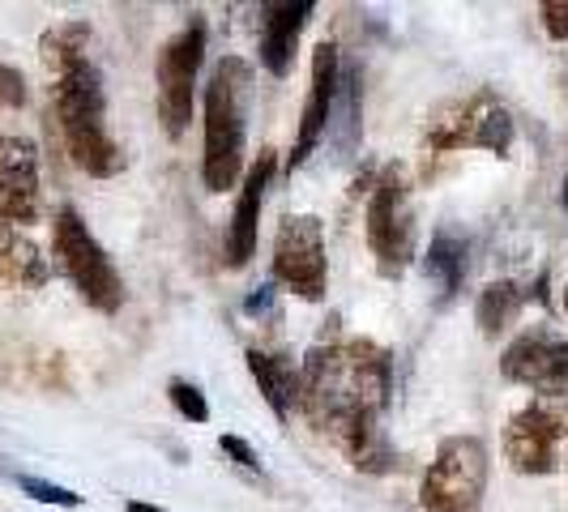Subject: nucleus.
Instances as JSON below:
<instances>
[{
    "instance_id": "f257e3e1",
    "label": "nucleus",
    "mask_w": 568,
    "mask_h": 512,
    "mask_svg": "<svg viewBox=\"0 0 568 512\" xmlns=\"http://www.w3.org/2000/svg\"><path fill=\"white\" fill-rule=\"evenodd\" d=\"M394 406V355L372 338H329L300 363V414L355 470L385 474L394 444L385 414Z\"/></svg>"
},
{
    "instance_id": "f03ea898",
    "label": "nucleus",
    "mask_w": 568,
    "mask_h": 512,
    "mask_svg": "<svg viewBox=\"0 0 568 512\" xmlns=\"http://www.w3.org/2000/svg\"><path fill=\"white\" fill-rule=\"evenodd\" d=\"M94 30L90 22H60L43 30L39 57L52 73V120L69 163L94 180H112L124 171V150L108 129V90L90 57Z\"/></svg>"
},
{
    "instance_id": "7ed1b4c3",
    "label": "nucleus",
    "mask_w": 568,
    "mask_h": 512,
    "mask_svg": "<svg viewBox=\"0 0 568 512\" xmlns=\"http://www.w3.org/2000/svg\"><path fill=\"white\" fill-rule=\"evenodd\" d=\"M248 99H253V64L240 57H223L205 82V94H201V115H205L201 180L210 193H227L244 180Z\"/></svg>"
},
{
    "instance_id": "20e7f679",
    "label": "nucleus",
    "mask_w": 568,
    "mask_h": 512,
    "mask_svg": "<svg viewBox=\"0 0 568 512\" xmlns=\"http://www.w3.org/2000/svg\"><path fill=\"white\" fill-rule=\"evenodd\" d=\"M52 256H57L60 274L82 295V304H90L94 313L115 316L124 308V278L73 205H60L52 218Z\"/></svg>"
},
{
    "instance_id": "39448f33",
    "label": "nucleus",
    "mask_w": 568,
    "mask_h": 512,
    "mask_svg": "<svg viewBox=\"0 0 568 512\" xmlns=\"http://www.w3.org/2000/svg\"><path fill=\"white\" fill-rule=\"evenodd\" d=\"M205 48H210V22L201 13H193L154 57V107H159V120H163L171 142H180L184 129L193 124Z\"/></svg>"
},
{
    "instance_id": "423d86ee",
    "label": "nucleus",
    "mask_w": 568,
    "mask_h": 512,
    "mask_svg": "<svg viewBox=\"0 0 568 512\" xmlns=\"http://www.w3.org/2000/svg\"><path fill=\"white\" fill-rule=\"evenodd\" d=\"M513 115L509 107L491 94V90H475L466 99L445 103L440 112L427 115L424 150L427 154H457V150H487L496 158H509L513 150Z\"/></svg>"
},
{
    "instance_id": "0eeeda50",
    "label": "nucleus",
    "mask_w": 568,
    "mask_h": 512,
    "mask_svg": "<svg viewBox=\"0 0 568 512\" xmlns=\"http://www.w3.org/2000/svg\"><path fill=\"white\" fill-rule=\"evenodd\" d=\"M364 235L376 256V269L385 278H402L415 260V205H410V180L402 167H385L376 175L368 193V214H364Z\"/></svg>"
},
{
    "instance_id": "6e6552de",
    "label": "nucleus",
    "mask_w": 568,
    "mask_h": 512,
    "mask_svg": "<svg viewBox=\"0 0 568 512\" xmlns=\"http://www.w3.org/2000/svg\"><path fill=\"white\" fill-rule=\"evenodd\" d=\"M491 474V457L479 436H449L432 457L419 483V504L427 512H479Z\"/></svg>"
},
{
    "instance_id": "1a4fd4ad",
    "label": "nucleus",
    "mask_w": 568,
    "mask_h": 512,
    "mask_svg": "<svg viewBox=\"0 0 568 512\" xmlns=\"http://www.w3.org/2000/svg\"><path fill=\"white\" fill-rule=\"evenodd\" d=\"M274 286H286L295 299L321 304L329 286V256H325V223L316 214H286L274 231L270 256Z\"/></svg>"
},
{
    "instance_id": "9d476101",
    "label": "nucleus",
    "mask_w": 568,
    "mask_h": 512,
    "mask_svg": "<svg viewBox=\"0 0 568 512\" xmlns=\"http://www.w3.org/2000/svg\"><path fill=\"white\" fill-rule=\"evenodd\" d=\"M568 440V414L551 401H526L505 423V461L517 474H556Z\"/></svg>"
},
{
    "instance_id": "9b49d317",
    "label": "nucleus",
    "mask_w": 568,
    "mask_h": 512,
    "mask_svg": "<svg viewBox=\"0 0 568 512\" xmlns=\"http://www.w3.org/2000/svg\"><path fill=\"white\" fill-rule=\"evenodd\" d=\"M500 376L539 398H568V338L547 325L517 334L500 355Z\"/></svg>"
},
{
    "instance_id": "f8f14e48",
    "label": "nucleus",
    "mask_w": 568,
    "mask_h": 512,
    "mask_svg": "<svg viewBox=\"0 0 568 512\" xmlns=\"http://www.w3.org/2000/svg\"><path fill=\"white\" fill-rule=\"evenodd\" d=\"M338 82H342V57L338 43L325 39L316 43L313 52V85H308V103H304V115H300V129H295V142H291V154H286V167H304L313 158V150L321 145L325 129L334 124V103H338Z\"/></svg>"
},
{
    "instance_id": "ddd939ff",
    "label": "nucleus",
    "mask_w": 568,
    "mask_h": 512,
    "mask_svg": "<svg viewBox=\"0 0 568 512\" xmlns=\"http://www.w3.org/2000/svg\"><path fill=\"white\" fill-rule=\"evenodd\" d=\"M278 171V154L274 150H261L253 163L244 167L240 180V201H235V214L227 218V235H223V260L231 269H244L256 256V235H261V205H265V188Z\"/></svg>"
},
{
    "instance_id": "4468645a",
    "label": "nucleus",
    "mask_w": 568,
    "mask_h": 512,
    "mask_svg": "<svg viewBox=\"0 0 568 512\" xmlns=\"http://www.w3.org/2000/svg\"><path fill=\"white\" fill-rule=\"evenodd\" d=\"M39 218V154L22 137L0 133V223L30 227Z\"/></svg>"
},
{
    "instance_id": "2eb2a0df",
    "label": "nucleus",
    "mask_w": 568,
    "mask_h": 512,
    "mask_svg": "<svg viewBox=\"0 0 568 512\" xmlns=\"http://www.w3.org/2000/svg\"><path fill=\"white\" fill-rule=\"evenodd\" d=\"M313 0H270L261 4V64L270 78L283 82L295 64V48H300V34L313 18Z\"/></svg>"
},
{
    "instance_id": "dca6fc26",
    "label": "nucleus",
    "mask_w": 568,
    "mask_h": 512,
    "mask_svg": "<svg viewBox=\"0 0 568 512\" xmlns=\"http://www.w3.org/2000/svg\"><path fill=\"white\" fill-rule=\"evenodd\" d=\"M244 363L253 371L265 406L274 410V419L286 423L300 410V363L286 350H265V346H248L244 350Z\"/></svg>"
},
{
    "instance_id": "f3484780",
    "label": "nucleus",
    "mask_w": 568,
    "mask_h": 512,
    "mask_svg": "<svg viewBox=\"0 0 568 512\" xmlns=\"http://www.w3.org/2000/svg\"><path fill=\"white\" fill-rule=\"evenodd\" d=\"M43 283H48V260H43V253L22 235V227L0 223V286L30 290V286H43Z\"/></svg>"
},
{
    "instance_id": "a211bd4d",
    "label": "nucleus",
    "mask_w": 568,
    "mask_h": 512,
    "mask_svg": "<svg viewBox=\"0 0 568 512\" xmlns=\"http://www.w3.org/2000/svg\"><path fill=\"white\" fill-rule=\"evenodd\" d=\"M427 278L440 286V299H454L466 274H470V244L457 235V231H436L432 235V248H427Z\"/></svg>"
},
{
    "instance_id": "6ab92c4d",
    "label": "nucleus",
    "mask_w": 568,
    "mask_h": 512,
    "mask_svg": "<svg viewBox=\"0 0 568 512\" xmlns=\"http://www.w3.org/2000/svg\"><path fill=\"white\" fill-rule=\"evenodd\" d=\"M526 299H530V290H521L513 278L487 283L484 290H479V304H475L479 329H484L487 338H500L505 329L517 325V316H521V308H526Z\"/></svg>"
},
{
    "instance_id": "aec40b11",
    "label": "nucleus",
    "mask_w": 568,
    "mask_h": 512,
    "mask_svg": "<svg viewBox=\"0 0 568 512\" xmlns=\"http://www.w3.org/2000/svg\"><path fill=\"white\" fill-rule=\"evenodd\" d=\"M168 401L175 406V414L184 423H210V401H205V393H201L193 380H184V376L168 380Z\"/></svg>"
},
{
    "instance_id": "412c9836",
    "label": "nucleus",
    "mask_w": 568,
    "mask_h": 512,
    "mask_svg": "<svg viewBox=\"0 0 568 512\" xmlns=\"http://www.w3.org/2000/svg\"><path fill=\"white\" fill-rule=\"evenodd\" d=\"M18 487L27 491L30 500H39V504H57V509H82V495H78V491H69V487H60V483H48V479L18 474Z\"/></svg>"
},
{
    "instance_id": "4be33fe9",
    "label": "nucleus",
    "mask_w": 568,
    "mask_h": 512,
    "mask_svg": "<svg viewBox=\"0 0 568 512\" xmlns=\"http://www.w3.org/2000/svg\"><path fill=\"white\" fill-rule=\"evenodd\" d=\"M27 99H30V90H27L22 69L0 57V112H22V107H27Z\"/></svg>"
},
{
    "instance_id": "5701e85b",
    "label": "nucleus",
    "mask_w": 568,
    "mask_h": 512,
    "mask_svg": "<svg viewBox=\"0 0 568 512\" xmlns=\"http://www.w3.org/2000/svg\"><path fill=\"white\" fill-rule=\"evenodd\" d=\"M539 22H542V30H547V39L568 43V0H542Z\"/></svg>"
},
{
    "instance_id": "b1692460",
    "label": "nucleus",
    "mask_w": 568,
    "mask_h": 512,
    "mask_svg": "<svg viewBox=\"0 0 568 512\" xmlns=\"http://www.w3.org/2000/svg\"><path fill=\"white\" fill-rule=\"evenodd\" d=\"M219 449L235 461V465H244V470H261V461H256L253 444L244 440V436H219Z\"/></svg>"
},
{
    "instance_id": "393cba45",
    "label": "nucleus",
    "mask_w": 568,
    "mask_h": 512,
    "mask_svg": "<svg viewBox=\"0 0 568 512\" xmlns=\"http://www.w3.org/2000/svg\"><path fill=\"white\" fill-rule=\"evenodd\" d=\"M270 304H274V283L256 286V295H248L244 313H248V316H261V313H270Z\"/></svg>"
},
{
    "instance_id": "a878e982",
    "label": "nucleus",
    "mask_w": 568,
    "mask_h": 512,
    "mask_svg": "<svg viewBox=\"0 0 568 512\" xmlns=\"http://www.w3.org/2000/svg\"><path fill=\"white\" fill-rule=\"evenodd\" d=\"M124 512H171V509H159V504H145V500H129V509Z\"/></svg>"
},
{
    "instance_id": "bb28decb",
    "label": "nucleus",
    "mask_w": 568,
    "mask_h": 512,
    "mask_svg": "<svg viewBox=\"0 0 568 512\" xmlns=\"http://www.w3.org/2000/svg\"><path fill=\"white\" fill-rule=\"evenodd\" d=\"M560 201H565V209H568V175H565V184H560Z\"/></svg>"
},
{
    "instance_id": "cd10ccee",
    "label": "nucleus",
    "mask_w": 568,
    "mask_h": 512,
    "mask_svg": "<svg viewBox=\"0 0 568 512\" xmlns=\"http://www.w3.org/2000/svg\"><path fill=\"white\" fill-rule=\"evenodd\" d=\"M565 316H568V286H565Z\"/></svg>"
}]
</instances>
